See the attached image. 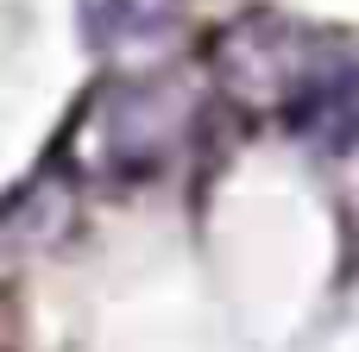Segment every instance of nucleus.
Listing matches in <instances>:
<instances>
[{"label":"nucleus","mask_w":359,"mask_h":352,"mask_svg":"<svg viewBox=\"0 0 359 352\" xmlns=\"http://www.w3.org/2000/svg\"><path fill=\"white\" fill-rule=\"evenodd\" d=\"M215 94L246 120H278L322 145L359 139V38L290 13H233L202 38Z\"/></svg>","instance_id":"nucleus-1"},{"label":"nucleus","mask_w":359,"mask_h":352,"mask_svg":"<svg viewBox=\"0 0 359 352\" xmlns=\"http://www.w3.org/2000/svg\"><path fill=\"white\" fill-rule=\"evenodd\" d=\"M196 126H202V88L189 76H114L88 94L63 151L88 176L151 183L183 157Z\"/></svg>","instance_id":"nucleus-2"},{"label":"nucleus","mask_w":359,"mask_h":352,"mask_svg":"<svg viewBox=\"0 0 359 352\" xmlns=\"http://www.w3.org/2000/svg\"><path fill=\"white\" fill-rule=\"evenodd\" d=\"M76 19H82V44L88 50L120 57V50L158 44L183 19V0H76Z\"/></svg>","instance_id":"nucleus-3"},{"label":"nucleus","mask_w":359,"mask_h":352,"mask_svg":"<svg viewBox=\"0 0 359 352\" xmlns=\"http://www.w3.org/2000/svg\"><path fill=\"white\" fill-rule=\"evenodd\" d=\"M76 227V183H69V170L57 164V170H38L32 183H19L13 195H6V239H19V246H50V239H63Z\"/></svg>","instance_id":"nucleus-4"}]
</instances>
